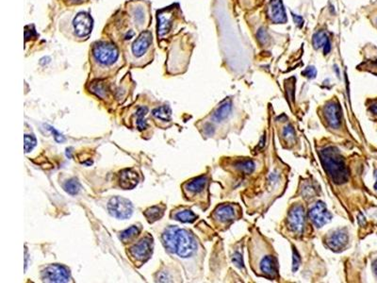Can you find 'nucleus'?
Masks as SVG:
<instances>
[{
    "mask_svg": "<svg viewBox=\"0 0 377 283\" xmlns=\"http://www.w3.org/2000/svg\"><path fill=\"white\" fill-rule=\"evenodd\" d=\"M37 144V140L36 137L33 134H25V152L28 153L30 152Z\"/></svg>",
    "mask_w": 377,
    "mask_h": 283,
    "instance_id": "393cba45",
    "label": "nucleus"
},
{
    "mask_svg": "<svg viewBox=\"0 0 377 283\" xmlns=\"http://www.w3.org/2000/svg\"><path fill=\"white\" fill-rule=\"evenodd\" d=\"M142 227L141 224L130 226L128 229L119 233V239L124 245H131L141 237Z\"/></svg>",
    "mask_w": 377,
    "mask_h": 283,
    "instance_id": "aec40b11",
    "label": "nucleus"
},
{
    "mask_svg": "<svg viewBox=\"0 0 377 283\" xmlns=\"http://www.w3.org/2000/svg\"><path fill=\"white\" fill-rule=\"evenodd\" d=\"M162 243L165 251L178 259L185 268L201 265L204 248L190 231L169 226L162 233Z\"/></svg>",
    "mask_w": 377,
    "mask_h": 283,
    "instance_id": "f257e3e1",
    "label": "nucleus"
},
{
    "mask_svg": "<svg viewBox=\"0 0 377 283\" xmlns=\"http://www.w3.org/2000/svg\"><path fill=\"white\" fill-rule=\"evenodd\" d=\"M313 43H314L315 47H323V45L327 46V39L326 37V35L324 33H317L314 36V40H313Z\"/></svg>",
    "mask_w": 377,
    "mask_h": 283,
    "instance_id": "bb28decb",
    "label": "nucleus"
},
{
    "mask_svg": "<svg viewBox=\"0 0 377 283\" xmlns=\"http://www.w3.org/2000/svg\"><path fill=\"white\" fill-rule=\"evenodd\" d=\"M232 259V261L233 263L238 266L239 268H242L243 267V260H242V254L241 252L239 251V249H236L233 253V255L231 256Z\"/></svg>",
    "mask_w": 377,
    "mask_h": 283,
    "instance_id": "a878e982",
    "label": "nucleus"
},
{
    "mask_svg": "<svg viewBox=\"0 0 377 283\" xmlns=\"http://www.w3.org/2000/svg\"><path fill=\"white\" fill-rule=\"evenodd\" d=\"M237 208L239 207L232 204H221L216 207L211 215L215 225L217 227H229L239 214L240 211L238 212Z\"/></svg>",
    "mask_w": 377,
    "mask_h": 283,
    "instance_id": "1a4fd4ad",
    "label": "nucleus"
},
{
    "mask_svg": "<svg viewBox=\"0 0 377 283\" xmlns=\"http://www.w3.org/2000/svg\"><path fill=\"white\" fill-rule=\"evenodd\" d=\"M41 280L44 283H69L71 272L63 264H48L41 270Z\"/></svg>",
    "mask_w": 377,
    "mask_h": 283,
    "instance_id": "0eeeda50",
    "label": "nucleus"
},
{
    "mask_svg": "<svg viewBox=\"0 0 377 283\" xmlns=\"http://www.w3.org/2000/svg\"><path fill=\"white\" fill-rule=\"evenodd\" d=\"M349 237L345 230H337L332 234L328 235L327 239V245L328 248H330L333 251L339 252L345 248V246L348 245Z\"/></svg>",
    "mask_w": 377,
    "mask_h": 283,
    "instance_id": "2eb2a0df",
    "label": "nucleus"
},
{
    "mask_svg": "<svg viewBox=\"0 0 377 283\" xmlns=\"http://www.w3.org/2000/svg\"><path fill=\"white\" fill-rule=\"evenodd\" d=\"M147 113H148V108L145 106H140L134 112L133 121L135 122L136 128L139 130H144L147 128V123H146V120L144 119Z\"/></svg>",
    "mask_w": 377,
    "mask_h": 283,
    "instance_id": "5701e85b",
    "label": "nucleus"
},
{
    "mask_svg": "<svg viewBox=\"0 0 377 283\" xmlns=\"http://www.w3.org/2000/svg\"><path fill=\"white\" fill-rule=\"evenodd\" d=\"M170 218L181 223H193L198 219V215H196L188 207L179 206L172 210Z\"/></svg>",
    "mask_w": 377,
    "mask_h": 283,
    "instance_id": "a211bd4d",
    "label": "nucleus"
},
{
    "mask_svg": "<svg viewBox=\"0 0 377 283\" xmlns=\"http://www.w3.org/2000/svg\"><path fill=\"white\" fill-rule=\"evenodd\" d=\"M376 177H377V182H376V184H375V189L377 190V170L376 171Z\"/></svg>",
    "mask_w": 377,
    "mask_h": 283,
    "instance_id": "7c9ffc66",
    "label": "nucleus"
},
{
    "mask_svg": "<svg viewBox=\"0 0 377 283\" xmlns=\"http://www.w3.org/2000/svg\"><path fill=\"white\" fill-rule=\"evenodd\" d=\"M171 11L167 9L158 12V35L161 39L167 37L174 26L175 16Z\"/></svg>",
    "mask_w": 377,
    "mask_h": 283,
    "instance_id": "ddd939ff",
    "label": "nucleus"
},
{
    "mask_svg": "<svg viewBox=\"0 0 377 283\" xmlns=\"http://www.w3.org/2000/svg\"><path fill=\"white\" fill-rule=\"evenodd\" d=\"M152 116L158 126L162 128H167V124L172 121V112L169 106L164 105L162 107L156 108L152 112Z\"/></svg>",
    "mask_w": 377,
    "mask_h": 283,
    "instance_id": "6ab92c4d",
    "label": "nucleus"
},
{
    "mask_svg": "<svg viewBox=\"0 0 377 283\" xmlns=\"http://www.w3.org/2000/svg\"><path fill=\"white\" fill-rule=\"evenodd\" d=\"M154 251V239L150 233L145 232L126 248V255L133 265L141 267L150 259Z\"/></svg>",
    "mask_w": 377,
    "mask_h": 283,
    "instance_id": "7ed1b4c3",
    "label": "nucleus"
},
{
    "mask_svg": "<svg viewBox=\"0 0 377 283\" xmlns=\"http://www.w3.org/2000/svg\"><path fill=\"white\" fill-rule=\"evenodd\" d=\"M118 181L123 190H132L138 185L140 176L133 168H126L119 172Z\"/></svg>",
    "mask_w": 377,
    "mask_h": 283,
    "instance_id": "4468645a",
    "label": "nucleus"
},
{
    "mask_svg": "<svg viewBox=\"0 0 377 283\" xmlns=\"http://www.w3.org/2000/svg\"><path fill=\"white\" fill-rule=\"evenodd\" d=\"M310 221L317 228H322L331 220V213L328 212L327 206L323 202H317L308 212Z\"/></svg>",
    "mask_w": 377,
    "mask_h": 283,
    "instance_id": "f8f14e48",
    "label": "nucleus"
},
{
    "mask_svg": "<svg viewBox=\"0 0 377 283\" xmlns=\"http://www.w3.org/2000/svg\"><path fill=\"white\" fill-rule=\"evenodd\" d=\"M371 111H372L375 115H377V100H376L375 103L371 106Z\"/></svg>",
    "mask_w": 377,
    "mask_h": 283,
    "instance_id": "cd10ccee",
    "label": "nucleus"
},
{
    "mask_svg": "<svg viewBox=\"0 0 377 283\" xmlns=\"http://www.w3.org/2000/svg\"><path fill=\"white\" fill-rule=\"evenodd\" d=\"M119 48L109 42H97L92 48V65L95 77H106L114 73L121 65Z\"/></svg>",
    "mask_w": 377,
    "mask_h": 283,
    "instance_id": "f03ea898",
    "label": "nucleus"
},
{
    "mask_svg": "<svg viewBox=\"0 0 377 283\" xmlns=\"http://www.w3.org/2000/svg\"><path fill=\"white\" fill-rule=\"evenodd\" d=\"M210 182L211 180L208 175H202L184 182L181 188L185 199L190 202H196L203 205L207 203L209 205Z\"/></svg>",
    "mask_w": 377,
    "mask_h": 283,
    "instance_id": "20e7f679",
    "label": "nucleus"
},
{
    "mask_svg": "<svg viewBox=\"0 0 377 283\" xmlns=\"http://www.w3.org/2000/svg\"><path fill=\"white\" fill-rule=\"evenodd\" d=\"M83 0H69V2L71 3V4H79V3H81Z\"/></svg>",
    "mask_w": 377,
    "mask_h": 283,
    "instance_id": "c85d7f7f",
    "label": "nucleus"
},
{
    "mask_svg": "<svg viewBox=\"0 0 377 283\" xmlns=\"http://www.w3.org/2000/svg\"><path fill=\"white\" fill-rule=\"evenodd\" d=\"M72 32L75 38L87 39L93 28V19L86 12L76 13L71 22Z\"/></svg>",
    "mask_w": 377,
    "mask_h": 283,
    "instance_id": "9d476101",
    "label": "nucleus"
},
{
    "mask_svg": "<svg viewBox=\"0 0 377 283\" xmlns=\"http://www.w3.org/2000/svg\"><path fill=\"white\" fill-rule=\"evenodd\" d=\"M326 151L327 152L324 150V152H322V161L324 162L328 175L337 183L346 182L348 180V170L339 152H335L333 148Z\"/></svg>",
    "mask_w": 377,
    "mask_h": 283,
    "instance_id": "423d86ee",
    "label": "nucleus"
},
{
    "mask_svg": "<svg viewBox=\"0 0 377 283\" xmlns=\"http://www.w3.org/2000/svg\"><path fill=\"white\" fill-rule=\"evenodd\" d=\"M63 190L71 195H75L80 192L81 185L78 180L73 178V179L66 180L63 183Z\"/></svg>",
    "mask_w": 377,
    "mask_h": 283,
    "instance_id": "b1692460",
    "label": "nucleus"
},
{
    "mask_svg": "<svg viewBox=\"0 0 377 283\" xmlns=\"http://www.w3.org/2000/svg\"><path fill=\"white\" fill-rule=\"evenodd\" d=\"M107 210L111 216L119 220L130 218L133 213V204L130 200L122 196H113L107 204Z\"/></svg>",
    "mask_w": 377,
    "mask_h": 283,
    "instance_id": "6e6552de",
    "label": "nucleus"
},
{
    "mask_svg": "<svg viewBox=\"0 0 377 283\" xmlns=\"http://www.w3.org/2000/svg\"><path fill=\"white\" fill-rule=\"evenodd\" d=\"M373 268H374V271H375V274L377 275V259L374 262V264H373Z\"/></svg>",
    "mask_w": 377,
    "mask_h": 283,
    "instance_id": "c756f323",
    "label": "nucleus"
},
{
    "mask_svg": "<svg viewBox=\"0 0 377 283\" xmlns=\"http://www.w3.org/2000/svg\"><path fill=\"white\" fill-rule=\"evenodd\" d=\"M166 209L167 206L165 204L160 203L154 206L148 207L142 212V214L149 224H154L155 222L164 217Z\"/></svg>",
    "mask_w": 377,
    "mask_h": 283,
    "instance_id": "412c9836",
    "label": "nucleus"
},
{
    "mask_svg": "<svg viewBox=\"0 0 377 283\" xmlns=\"http://www.w3.org/2000/svg\"><path fill=\"white\" fill-rule=\"evenodd\" d=\"M133 6L130 9V14L132 17V22L139 30L146 28L149 26L150 22V13L149 9L144 6L142 2H132Z\"/></svg>",
    "mask_w": 377,
    "mask_h": 283,
    "instance_id": "9b49d317",
    "label": "nucleus"
},
{
    "mask_svg": "<svg viewBox=\"0 0 377 283\" xmlns=\"http://www.w3.org/2000/svg\"><path fill=\"white\" fill-rule=\"evenodd\" d=\"M289 227L296 234H301L305 227V212L301 205L293 207L289 213Z\"/></svg>",
    "mask_w": 377,
    "mask_h": 283,
    "instance_id": "dca6fc26",
    "label": "nucleus"
},
{
    "mask_svg": "<svg viewBox=\"0 0 377 283\" xmlns=\"http://www.w3.org/2000/svg\"><path fill=\"white\" fill-rule=\"evenodd\" d=\"M153 37L150 31L141 33L130 45V61L134 66H144L150 62Z\"/></svg>",
    "mask_w": 377,
    "mask_h": 283,
    "instance_id": "39448f33",
    "label": "nucleus"
},
{
    "mask_svg": "<svg viewBox=\"0 0 377 283\" xmlns=\"http://www.w3.org/2000/svg\"><path fill=\"white\" fill-rule=\"evenodd\" d=\"M325 117L328 126H330L332 129L338 128L340 125L341 118L339 104L335 103L334 101L327 104L325 108Z\"/></svg>",
    "mask_w": 377,
    "mask_h": 283,
    "instance_id": "f3484780",
    "label": "nucleus"
},
{
    "mask_svg": "<svg viewBox=\"0 0 377 283\" xmlns=\"http://www.w3.org/2000/svg\"><path fill=\"white\" fill-rule=\"evenodd\" d=\"M269 16L277 24L286 22V13L280 0H272L269 7Z\"/></svg>",
    "mask_w": 377,
    "mask_h": 283,
    "instance_id": "4be33fe9",
    "label": "nucleus"
}]
</instances>
